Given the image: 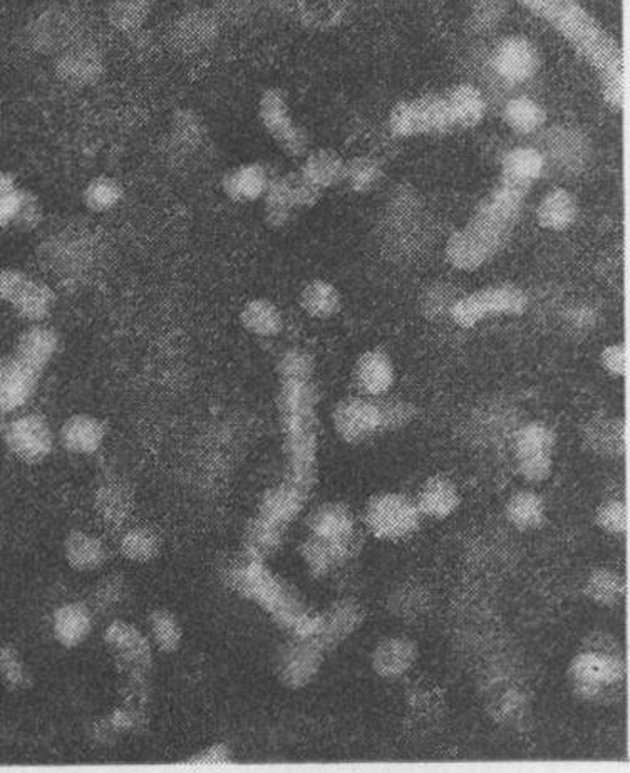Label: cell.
<instances>
[{"label":"cell","instance_id":"cell-2","mask_svg":"<svg viewBox=\"0 0 630 773\" xmlns=\"http://www.w3.org/2000/svg\"><path fill=\"white\" fill-rule=\"evenodd\" d=\"M280 426L284 433L289 478L309 491L318 475V391L312 380L280 381L279 398Z\"/></svg>","mask_w":630,"mask_h":773},{"label":"cell","instance_id":"cell-5","mask_svg":"<svg viewBox=\"0 0 630 773\" xmlns=\"http://www.w3.org/2000/svg\"><path fill=\"white\" fill-rule=\"evenodd\" d=\"M528 309V296L515 284L484 287L458 297L449 309L455 325L471 329L491 317L522 316Z\"/></svg>","mask_w":630,"mask_h":773},{"label":"cell","instance_id":"cell-30","mask_svg":"<svg viewBox=\"0 0 630 773\" xmlns=\"http://www.w3.org/2000/svg\"><path fill=\"white\" fill-rule=\"evenodd\" d=\"M299 173L310 186L324 192L344 181L345 160L338 151L319 148L306 155Z\"/></svg>","mask_w":630,"mask_h":773},{"label":"cell","instance_id":"cell-55","mask_svg":"<svg viewBox=\"0 0 630 773\" xmlns=\"http://www.w3.org/2000/svg\"><path fill=\"white\" fill-rule=\"evenodd\" d=\"M98 502L99 513H102L108 522L119 523L128 516V497H126L122 491H119L118 488H106V490H103Z\"/></svg>","mask_w":630,"mask_h":773},{"label":"cell","instance_id":"cell-23","mask_svg":"<svg viewBox=\"0 0 630 773\" xmlns=\"http://www.w3.org/2000/svg\"><path fill=\"white\" fill-rule=\"evenodd\" d=\"M61 445L73 455H93L106 440V425L96 416L79 413L66 420L60 432Z\"/></svg>","mask_w":630,"mask_h":773},{"label":"cell","instance_id":"cell-41","mask_svg":"<svg viewBox=\"0 0 630 773\" xmlns=\"http://www.w3.org/2000/svg\"><path fill=\"white\" fill-rule=\"evenodd\" d=\"M286 530V527L268 522L264 517L257 516V519L248 523L247 533H245L248 558L264 561L268 555H273L282 546Z\"/></svg>","mask_w":630,"mask_h":773},{"label":"cell","instance_id":"cell-1","mask_svg":"<svg viewBox=\"0 0 630 773\" xmlns=\"http://www.w3.org/2000/svg\"><path fill=\"white\" fill-rule=\"evenodd\" d=\"M526 12L545 22L584 61L599 81L600 95L613 113L623 109L626 60L620 42L578 0H516Z\"/></svg>","mask_w":630,"mask_h":773},{"label":"cell","instance_id":"cell-59","mask_svg":"<svg viewBox=\"0 0 630 773\" xmlns=\"http://www.w3.org/2000/svg\"><path fill=\"white\" fill-rule=\"evenodd\" d=\"M457 299L458 297H453V293L448 290L446 286L431 287L426 293L425 299H423V310H425L428 319L429 317L433 319V317H438L445 310H448L449 314V309H451Z\"/></svg>","mask_w":630,"mask_h":773},{"label":"cell","instance_id":"cell-50","mask_svg":"<svg viewBox=\"0 0 630 773\" xmlns=\"http://www.w3.org/2000/svg\"><path fill=\"white\" fill-rule=\"evenodd\" d=\"M25 193L28 192L18 186L14 174L0 171V229L14 225L24 203Z\"/></svg>","mask_w":630,"mask_h":773},{"label":"cell","instance_id":"cell-6","mask_svg":"<svg viewBox=\"0 0 630 773\" xmlns=\"http://www.w3.org/2000/svg\"><path fill=\"white\" fill-rule=\"evenodd\" d=\"M510 232L473 215L455 232L446 244V258L458 271H478L499 254L510 239Z\"/></svg>","mask_w":630,"mask_h":773},{"label":"cell","instance_id":"cell-25","mask_svg":"<svg viewBox=\"0 0 630 773\" xmlns=\"http://www.w3.org/2000/svg\"><path fill=\"white\" fill-rule=\"evenodd\" d=\"M273 177L260 163H245L234 168L223 177L222 189L225 195L237 203L257 202L264 199Z\"/></svg>","mask_w":630,"mask_h":773},{"label":"cell","instance_id":"cell-57","mask_svg":"<svg viewBox=\"0 0 630 773\" xmlns=\"http://www.w3.org/2000/svg\"><path fill=\"white\" fill-rule=\"evenodd\" d=\"M126 594V584L119 575H109L96 587L95 603L99 610H113L121 604Z\"/></svg>","mask_w":630,"mask_h":773},{"label":"cell","instance_id":"cell-49","mask_svg":"<svg viewBox=\"0 0 630 773\" xmlns=\"http://www.w3.org/2000/svg\"><path fill=\"white\" fill-rule=\"evenodd\" d=\"M102 73V61L92 51H74L60 63V74L71 84H92Z\"/></svg>","mask_w":630,"mask_h":773},{"label":"cell","instance_id":"cell-20","mask_svg":"<svg viewBox=\"0 0 630 773\" xmlns=\"http://www.w3.org/2000/svg\"><path fill=\"white\" fill-rule=\"evenodd\" d=\"M396 381L393 359L381 351L370 349L359 356L354 367V383L357 390L367 398H381L393 390Z\"/></svg>","mask_w":630,"mask_h":773},{"label":"cell","instance_id":"cell-32","mask_svg":"<svg viewBox=\"0 0 630 773\" xmlns=\"http://www.w3.org/2000/svg\"><path fill=\"white\" fill-rule=\"evenodd\" d=\"M67 564L81 572L98 571L108 562L109 551L99 537L92 533L71 532L64 542Z\"/></svg>","mask_w":630,"mask_h":773},{"label":"cell","instance_id":"cell-63","mask_svg":"<svg viewBox=\"0 0 630 773\" xmlns=\"http://www.w3.org/2000/svg\"><path fill=\"white\" fill-rule=\"evenodd\" d=\"M42 219V209L39 205V200L32 193H25L24 203H22L21 212L15 219L14 225L22 231H32L39 225Z\"/></svg>","mask_w":630,"mask_h":773},{"label":"cell","instance_id":"cell-10","mask_svg":"<svg viewBox=\"0 0 630 773\" xmlns=\"http://www.w3.org/2000/svg\"><path fill=\"white\" fill-rule=\"evenodd\" d=\"M557 436L551 426L530 422L516 432L513 440L516 468L530 484H542L554 470V452Z\"/></svg>","mask_w":630,"mask_h":773},{"label":"cell","instance_id":"cell-47","mask_svg":"<svg viewBox=\"0 0 630 773\" xmlns=\"http://www.w3.org/2000/svg\"><path fill=\"white\" fill-rule=\"evenodd\" d=\"M122 195L125 192L118 180L111 177H96L84 189L83 202L92 212L106 213L121 203Z\"/></svg>","mask_w":630,"mask_h":773},{"label":"cell","instance_id":"cell-39","mask_svg":"<svg viewBox=\"0 0 630 773\" xmlns=\"http://www.w3.org/2000/svg\"><path fill=\"white\" fill-rule=\"evenodd\" d=\"M506 520L519 530H535L544 526L547 507L535 491H519L505 507Z\"/></svg>","mask_w":630,"mask_h":773},{"label":"cell","instance_id":"cell-15","mask_svg":"<svg viewBox=\"0 0 630 773\" xmlns=\"http://www.w3.org/2000/svg\"><path fill=\"white\" fill-rule=\"evenodd\" d=\"M105 643L116 665L131 678H143L151 668V645L138 627L125 621H113L105 631Z\"/></svg>","mask_w":630,"mask_h":773},{"label":"cell","instance_id":"cell-7","mask_svg":"<svg viewBox=\"0 0 630 773\" xmlns=\"http://www.w3.org/2000/svg\"><path fill=\"white\" fill-rule=\"evenodd\" d=\"M363 522L376 539H406L418 529L421 512L415 500L406 495H374L364 507Z\"/></svg>","mask_w":630,"mask_h":773},{"label":"cell","instance_id":"cell-42","mask_svg":"<svg viewBox=\"0 0 630 773\" xmlns=\"http://www.w3.org/2000/svg\"><path fill=\"white\" fill-rule=\"evenodd\" d=\"M389 607L394 616L399 617V621L416 623L431 607V594L423 585L409 582V584L401 585L397 591H394Z\"/></svg>","mask_w":630,"mask_h":773},{"label":"cell","instance_id":"cell-52","mask_svg":"<svg viewBox=\"0 0 630 773\" xmlns=\"http://www.w3.org/2000/svg\"><path fill=\"white\" fill-rule=\"evenodd\" d=\"M0 678L12 690H22L31 684V676L12 646H0Z\"/></svg>","mask_w":630,"mask_h":773},{"label":"cell","instance_id":"cell-46","mask_svg":"<svg viewBox=\"0 0 630 773\" xmlns=\"http://www.w3.org/2000/svg\"><path fill=\"white\" fill-rule=\"evenodd\" d=\"M297 6L302 21L316 29L334 28L348 12V0H297Z\"/></svg>","mask_w":630,"mask_h":773},{"label":"cell","instance_id":"cell-58","mask_svg":"<svg viewBox=\"0 0 630 773\" xmlns=\"http://www.w3.org/2000/svg\"><path fill=\"white\" fill-rule=\"evenodd\" d=\"M113 15L116 24L132 28L147 14V0H116L113 2Z\"/></svg>","mask_w":630,"mask_h":773},{"label":"cell","instance_id":"cell-11","mask_svg":"<svg viewBox=\"0 0 630 773\" xmlns=\"http://www.w3.org/2000/svg\"><path fill=\"white\" fill-rule=\"evenodd\" d=\"M321 190L297 173L273 178L264 195L265 222L273 229H282L299 210L312 209L321 199Z\"/></svg>","mask_w":630,"mask_h":773},{"label":"cell","instance_id":"cell-17","mask_svg":"<svg viewBox=\"0 0 630 773\" xmlns=\"http://www.w3.org/2000/svg\"><path fill=\"white\" fill-rule=\"evenodd\" d=\"M44 371L12 352L0 361V413H14L24 407L38 391Z\"/></svg>","mask_w":630,"mask_h":773},{"label":"cell","instance_id":"cell-9","mask_svg":"<svg viewBox=\"0 0 630 773\" xmlns=\"http://www.w3.org/2000/svg\"><path fill=\"white\" fill-rule=\"evenodd\" d=\"M568 675L577 697L599 700L604 691L622 684L626 666L617 653L590 648L572 659Z\"/></svg>","mask_w":630,"mask_h":773},{"label":"cell","instance_id":"cell-4","mask_svg":"<svg viewBox=\"0 0 630 773\" xmlns=\"http://www.w3.org/2000/svg\"><path fill=\"white\" fill-rule=\"evenodd\" d=\"M389 129L397 138L455 131L458 126L448 91L397 103L389 113Z\"/></svg>","mask_w":630,"mask_h":773},{"label":"cell","instance_id":"cell-22","mask_svg":"<svg viewBox=\"0 0 630 773\" xmlns=\"http://www.w3.org/2000/svg\"><path fill=\"white\" fill-rule=\"evenodd\" d=\"M374 671L387 679L401 678L418 661V645L404 636L383 639L374 648Z\"/></svg>","mask_w":630,"mask_h":773},{"label":"cell","instance_id":"cell-48","mask_svg":"<svg viewBox=\"0 0 630 773\" xmlns=\"http://www.w3.org/2000/svg\"><path fill=\"white\" fill-rule=\"evenodd\" d=\"M150 633L154 646L163 653H174L183 642V627L173 613L167 610L153 611L150 614Z\"/></svg>","mask_w":630,"mask_h":773},{"label":"cell","instance_id":"cell-28","mask_svg":"<svg viewBox=\"0 0 630 773\" xmlns=\"http://www.w3.org/2000/svg\"><path fill=\"white\" fill-rule=\"evenodd\" d=\"M535 216L538 225L545 231H567L578 219L577 197L564 187L552 189L540 200Z\"/></svg>","mask_w":630,"mask_h":773},{"label":"cell","instance_id":"cell-16","mask_svg":"<svg viewBox=\"0 0 630 773\" xmlns=\"http://www.w3.org/2000/svg\"><path fill=\"white\" fill-rule=\"evenodd\" d=\"M544 147L538 148L545 161L562 173L577 174L589 165L592 145L580 129L572 126H554L544 136Z\"/></svg>","mask_w":630,"mask_h":773},{"label":"cell","instance_id":"cell-60","mask_svg":"<svg viewBox=\"0 0 630 773\" xmlns=\"http://www.w3.org/2000/svg\"><path fill=\"white\" fill-rule=\"evenodd\" d=\"M600 362H602L604 370H606V373H609L610 377H626V346H623L622 342H612V345L606 346L602 352H600Z\"/></svg>","mask_w":630,"mask_h":773},{"label":"cell","instance_id":"cell-27","mask_svg":"<svg viewBox=\"0 0 630 773\" xmlns=\"http://www.w3.org/2000/svg\"><path fill=\"white\" fill-rule=\"evenodd\" d=\"M415 502L421 516L446 519L457 512L461 495L453 481L442 475H435L419 488Z\"/></svg>","mask_w":630,"mask_h":773},{"label":"cell","instance_id":"cell-35","mask_svg":"<svg viewBox=\"0 0 630 773\" xmlns=\"http://www.w3.org/2000/svg\"><path fill=\"white\" fill-rule=\"evenodd\" d=\"M503 121L520 136L535 135L547 125V109L530 96L520 95L503 106Z\"/></svg>","mask_w":630,"mask_h":773},{"label":"cell","instance_id":"cell-61","mask_svg":"<svg viewBox=\"0 0 630 773\" xmlns=\"http://www.w3.org/2000/svg\"><path fill=\"white\" fill-rule=\"evenodd\" d=\"M25 272L18 268H2L0 271V300L11 304L15 299L22 287L25 286L28 279Z\"/></svg>","mask_w":630,"mask_h":773},{"label":"cell","instance_id":"cell-45","mask_svg":"<svg viewBox=\"0 0 630 773\" xmlns=\"http://www.w3.org/2000/svg\"><path fill=\"white\" fill-rule=\"evenodd\" d=\"M384 168L380 160L373 157H354L345 160L344 181L355 193H370L381 186Z\"/></svg>","mask_w":630,"mask_h":773},{"label":"cell","instance_id":"cell-33","mask_svg":"<svg viewBox=\"0 0 630 773\" xmlns=\"http://www.w3.org/2000/svg\"><path fill=\"white\" fill-rule=\"evenodd\" d=\"M355 552L357 551L345 548L341 543L329 542V540L313 536L307 537V540H303L302 546H300V555L316 578L331 574L339 565L348 562Z\"/></svg>","mask_w":630,"mask_h":773},{"label":"cell","instance_id":"cell-37","mask_svg":"<svg viewBox=\"0 0 630 773\" xmlns=\"http://www.w3.org/2000/svg\"><path fill=\"white\" fill-rule=\"evenodd\" d=\"M299 304L307 316L328 321L341 313L342 297L338 287L328 280L313 279L300 293Z\"/></svg>","mask_w":630,"mask_h":773},{"label":"cell","instance_id":"cell-8","mask_svg":"<svg viewBox=\"0 0 630 773\" xmlns=\"http://www.w3.org/2000/svg\"><path fill=\"white\" fill-rule=\"evenodd\" d=\"M258 119L277 147L290 158H302L309 153V133L293 119L286 93L270 87L258 103Z\"/></svg>","mask_w":630,"mask_h":773},{"label":"cell","instance_id":"cell-21","mask_svg":"<svg viewBox=\"0 0 630 773\" xmlns=\"http://www.w3.org/2000/svg\"><path fill=\"white\" fill-rule=\"evenodd\" d=\"M364 623V607L355 601H339L328 613L321 614L319 629L312 639L324 649L334 648L348 639Z\"/></svg>","mask_w":630,"mask_h":773},{"label":"cell","instance_id":"cell-40","mask_svg":"<svg viewBox=\"0 0 630 773\" xmlns=\"http://www.w3.org/2000/svg\"><path fill=\"white\" fill-rule=\"evenodd\" d=\"M585 440L602 457H620L626 449V426L622 420L600 419L590 423Z\"/></svg>","mask_w":630,"mask_h":773},{"label":"cell","instance_id":"cell-44","mask_svg":"<svg viewBox=\"0 0 630 773\" xmlns=\"http://www.w3.org/2000/svg\"><path fill=\"white\" fill-rule=\"evenodd\" d=\"M119 551L132 562L153 561L161 551V539L150 527H132L122 536Z\"/></svg>","mask_w":630,"mask_h":773},{"label":"cell","instance_id":"cell-26","mask_svg":"<svg viewBox=\"0 0 630 773\" xmlns=\"http://www.w3.org/2000/svg\"><path fill=\"white\" fill-rule=\"evenodd\" d=\"M547 161L536 147H515L506 151L500 165V178L532 190L536 181L544 177Z\"/></svg>","mask_w":630,"mask_h":773},{"label":"cell","instance_id":"cell-56","mask_svg":"<svg viewBox=\"0 0 630 773\" xmlns=\"http://www.w3.org/2000/svg\"><path fill=\"white\" fill-rule=\"evenodd\" d=\"M383 412L384 430H397L408 425L416 416V407L406 401H380Z\"/></svg>","mask_w":630,"mask_h":773},{"label":"cell","instance_id":"cell-12","mask_svg":"<svg viewBox=\"0 0 630 773\" xmlns=\"http://www.w3.org/2000/svg\"><path fill=\"white\" fill-rule=\"evenodd\" d=\"M490 66L506 86H522L538 74L542 54L526 35H506L491 51Z\"/></svg>","mask_w":630,"mask_h":773},{"label":"cell","instance_id":"cell-3","mask_svg":"<svg viewBox=\"0 0 630 773\" xmlns=\"http://www.w3.org/2000/svg\"><path fill=\"white\" fill-rule=\"evenodd\" d=\"M235 591L267 611L280 626L299 638H313L321 616L310 613L289 584L265 568L264 561L248 558L231 574Z\"/></svg>","mask_w":630,"mask_h":773},{"label":"cell","instance_id":"cell-43","mask_svg":"<svg viewBox=\"0 0 630 773\" xmlns=\"http://www.w3.org/2000/svg\"><path fill=\"white\" fill-rule=\"evenodd\" d=\"M626 589L622 575L609 569H597L585 581V594L599 606H616L626 596Z\"/></svg>","mask_w":630,"mask_h":773},{"label":"cell","instance_id":"cell-36","mask_svg":"<svg viewBox=\"0 0 630 773\" xmlns=\"http://www.w3.org/2000/svg\"><path fill=\"white\" fill-rule=\"evenodd\" d=\"M241 322L245 331L258 338H276L284 331V314L276 303L252 299L242 307Z\"/></svg>","mask_w":630,"mask_h":773},{"label":"cell","instance_id":"cell-29","mask_svg":"<svg viewBox=\"0 0 630 773\" xmlns=\"http://www.w3.org/2000/svg\"><path fill=\"white\" fill-rule=\"evenodd\" d=\"M93 631V613L86 604L70 603L57 607L53 617V633L64 648L83 645Z\"/></svg>","mask_w":630,"mask_h":773},{"label":"cell","instance_id":"cell-53","mask_svg":"<svg viewBox=\"0 0 630 773\" xmlns=\"http://www.w3.org/2000/svg\"><path fill=\"white\" fill-rule=\"evenodd\" d=\"M505 0H474L470 22L477 31H491L505 18Z\"/></svg>","mask_w":630,"mask_h":773},{"label":"cell","instance_id":"cell-18","mask_svg":"<svg viewBox=\"0 0 630 773\" xmlns=\"http://www.w3.org/2000/svg\"><path fill=\"white\" fill-rule=\"evenodd\" d=\"M324 653L316 639L296 636L292 643L284 646L277 659V673L282 684L293 690L307 687L321 671Z\"/></svg>","mask_w":630,"mask_h":773},{"label":"cell","instance_id":"cell-19","mask_svg":"<svg viewBox=\"0 0 630 773\" xmlns=\"http://www.w3.org/2000/svg\"><path fill=\"white\" fill-rule=\"evenodd\" d=\"M310 536L329 542L341 543L345 548L359 549L357 529L351 509L341 502L324 504L310 513L307 519Z\"/></svg>","mask_w":630,"mask_h":773},{"label":"cell","instance_id":"cell-54","mask_svg":"<svg viewBox=\"0 0 630 773\" xmlns=\"http://www.w3.org/2000/svg\"><path fill=\"white\" fill-rule=\"evenodd\" d=\"M597 526L606 530L607 533L619 536L626 533L629 527V512H627L626 504L620 500H609L602 504L597 510Z\"/></svg>","mask_w":630,"mask_h":773},{"label":"cell","instance_id":"cell-51","mask_svg":"<svg viewBox=\"0 0 630 773\" xmlns=\"http://www.w3.org/2000/svg\"><path fill=\"white\" fill-rule=\"evenodd\" d=\"M316 361L309 351L302 348H290L280 356L277 364L279 381L299 380L309 381L313 378Z\"/></svg>","mask_w":630,"mask_h":773},{"label":"cell","instance_id":"cell-38","mask_svg":"<svg viewBox=\"0 0 630 773\" xmlns=\"http://www.w3.org/2000/svg\"><path fill=\"white\" fill-rule=\"evenodd\" d=\"M448 93L458 129H471L483 121L487 115V99L477 86L461 83L449 87Z\"/></svg>","mask_w":630,"mask_h":773},{"label":"cell","instance_id":"cell-34","mask_svg":"<svg viewBox=\"0 0 630 773\" xmlns=\"http://www.w3.org/2000/svg\"><path fill=\"white\" fill-rule=\"evenodd\" d=\"M9 306L24 321L31 322V325H41L53 313L54 306H56V294L46 283L29 277L21 293Z\"/></svg>","mask_w":630,"mask_h":773},{"label":"cell","instance_id":"cell-13","mask_svg":"<svg viewBox=\"0 0 630 773\" xmlns=\"http://www.w3.org/2000/svg\"><path fill=\"white\" fill-rule=\"evenodd\" d=\"M332 423L335 433L349 445H357L384 432L381 404L374 398L352 396L339 401L332 413Z\"/></svg>","mask_w":630,"mask_h":773},{"label":"cell","instance_id":"cell-24","mask_svg":"<svg viewBox=\"0 0 630 773\" xmlns=\"http://www.w3.org/2000/svg\"><path fill=\"white\" fill-rule=\"evenodd\" d=\"M309 491L300 488L299 485L287 480L284 484L267 490V494L261 498L260 510L258 516L264 517L268 522L277 523V526L289 527L303 509L306 497Z\"/></svg>","mask_w":630,"mask_h":773},{"label":"cell","instance_id":"cell-14","mask_svg":"<svg viewBox=\"0 0 630 773\" xmlns=\"http://www.w3.org/2000/svg\"><path fill=\"white\" fill-rule=\"evenodd\" d=\"M6 445L24 464L46 460L54 449V433L44 416L29 413L9 423L4 433Z\"/></svg>","mask_w":630,"mask_h":773},{"label":"cell","instance_id":"cell-62","mask_svg":"<svg viewBox=\"0 0 630 773\" xmlns=\"http://www.w3.org/2000/svg\"><path fill=\"white\" fill-rule=\"evenodd\" d=\"M186 763H190V765L222 766L231 765V763H234V759H232V752L227 745H213L206 749L205 752L186 760Z\"/></svg>","mask_w":630,"mask_h":773},{"label":"cell","instance_id":"cell-31","mask_svg":"<svg viewBox=\"0 0 630 773\" xmlns=\"http://www.w3.org/2000/svg\"><path fill=\"white\" fill-rule=\"evenodd\" d=\"M57 349H60V336L53 328L41 322V325H32L22 332L14 352L19 358L31 362L32 367L44 371L50 367Z\"/></svg>","mask_w":630,"mask_h":773}]
</instances>
